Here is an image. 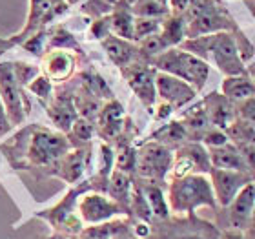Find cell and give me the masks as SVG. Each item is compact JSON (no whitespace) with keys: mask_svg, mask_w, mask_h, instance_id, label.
<instances>
[{"mask_svg":"<svg viewBox=\"0 0 255 239\" xmlns=\"http://www.w3.org/2000/svg\"><path fill=\"white\" fill-rule=\"evenodd\" d=\"M159 27L160 22L155 20V18H148V16L137 18V20H133V38L135 40H142V38L149 37V35H155V33L159 31Z\"/></svg>","mask_w":255,"mask_h":239,"instance_id":"obj_26","label":"cell"},{"mask_svg":"<svg viewBox=\"0 0 255 239\" xmlns=\"http://www.w3.org/2000/svg\"><path fill=\"white\" fill-rule=\"evenodd\" d=\"M204 108H206L208 119L213 122V126L219 130H230L235 124V112L232 102L221 93H212L204 101Z\"/></svg>","mask_w":255,"mask_h":239,"instance_id":"obj_14","label":"cell"},{"mask_svg":"<svg viewBox=\"0 0 255 239\" xmlns=\"http://www.w3.org/2000/svg\"><path fill=\"white\" fill-rule=\"evenodd\" d=\"M228 229H237V230H246L252 227L255 216V179L250 183H246L239 190V194L232 199L228 207Z\"/></svg>","mask_w":255,"mask_h":239,"instance_id":"obj_11","label":"cell"},{"mask_svg":"<svg viewBox=\"0 0 255 239\" xmlns=\"http://www.w3.org/2000/svg\"><path fill=\"white\" fill-rule=\"evenodd\" d=\"M131 192H133V183L128 177V174L121 170H115L110 176V183H108V194L113 201L119 203L121 207L129 212V201H131Z\"/></svg>","mask_w":255,"mask_h":239,"instance_id":"obj_19","label":"cell"},{"mask_svg":"<svg viewBox=\"0 0 255 239\" xmlns=\"http://www.w3.org/2000/svg\"><path fill=\"white\" fill-rule=\"evenodd\" d=\"M44 69H46V77L49 80H55V82L66 80L69 75L73 73L75 57L71 53H68V51H62V49L51 51V53L46 55Z\"/></svg>","mask_w":255,"mask_h":239,"instance_id":"obj_15","label":"cell"},{"mask_svg":"<svg viewBox=\"0 0 255 239\" xmlns=\"http://www.w3.org/2000/svg\"><path fill=\"white\" fill-rule=\"evenodd\" d=\"M84 172V152H69V154L64 155V163H62V172L60 176L64 177L69 183H75Z\"/></svg>","mask_w":255,"mask_h":239,"instance_id":"obj_23","label":"cell"},{"mask_svg":"<svg viewBox=\"0 0 255 239\" xmlns=\"http://www.w3.org/2000/svg\"><path fill=\"white\" fill-rule=\"evenodd\" d=\"M155 91L162 99V102L171 106L173 110L186 106L197 95V91L188 82L177 79L173 75L162 73V71L155 73Z\"/></svg>","mask_w":255,"mask_h":239,"instance_id":"obj_10","label":"cell"},{"mask_svg":"<svg viewBox=\"0 0 255 239\" xmlns=\"http://www.w3.org/2000/svg\"><path fill=\"white\" fill-rule=\"evenodd\" d=\"M155 73L151 68L138 66V64H129L124 68V75L129 88L135 91V95L142 101L146 108H153L157 91H155Z\"/></svg>","mask_w":255,"mask_h":239,"instance_id":"obj_12","label":"cell"},{"mask_svg":"<svg viewBox=\"0 0 255 239\" xmlns=\"http://www.w3.org/2000/svg\"><path fill=\"white\" fill-rule=\"evenodd\" d=\"M27 88H29L31 93H35V95L40 97V99H49L51 90H53V88H51V82H49V79L46 75H38L37 79L33 80Z\"/></svg>","mask_w":255,"mask_h":239,"instance_id":"obj_31","label":"cell"},{"mask_svg":"<svg viewBox=\"0 0 255 239\" xmlns=\"http://www.w3.org/2000/svg\"><path fill=\"white\" fill-rule=\"evenodd\" d=\"M210 155V165L212 168H221V170H235L250 174L252 165L246 154H243L235 144L226 143L217 148H208Z\"/></svg>","mask_w":255,"mask_h":239,"instance_id":"obj_13","label":"cell"},{"mask_svg":"<svg viewBox=\"0 0 255 239\" xmlns=\"http://www.w3.org/2000/svg\"><path fill=\"white\" fill-rule=\"evenodd\" d=\"M219 239H248L245 234V230H237V229H224L221 234H219Z\"/></svg>","mask_w":255,"mask_h":239,"instance_id":"obj_37","label":"cell"},{"mask_svg":"<svg viewBox=\"0 0 255 239\" xmlns=\"http://www.w3.org/2000/svg\"><path fill=\"white\" fill-rule=\"evenodd\" d=\"M208 177L212 181L215 201H217L219 207L223 208L228 207L230 203H232V199L239 194L241 188L254 179L252 174L235 172V170H221V168H212Z\"/></svg>","mask_w":255,"mask_h":239,"instance_id":"obj_9","label":"cell"},{"mask_svg":"<svg viewBox=\"0 0 255 239\" xmlns=\"http://www.w3.org/2000/svg\"><path fill=\"white\" fill-rule=\"evenodd\" d=\"M226 143H230L228 135H226V132L219 130V128H215L212 132H206V135H204V144L208 148H217V146H223Z\"/></svg>","mask_w":255,"mask_h":239,"instance_id":"obj_33","label":"cell"},{"mask_svg":"<svg viewBox=\"0 0 255 239\" xmlns=\"http://www.w3.org/2000/svg\"><path fill=\"white\" fill-rule=\"evenodd\" d=\"M110 2H115V0H110Z\"/></svg>","mask_w":255,"mask_h":239,"instance_id":"obj_42","label":"cell"},{"mask_svg":"<svg viewBox=\"0 0 255 239\" xmlns=\"http://www.w3.org/2000/svg\"><path fill=\"white\" fill-rule=\"evenodd\" d=\"M11 130V122L9 117H7V112L4 108V102H2V97H0V137L5 135V133Z\"/></svg>","mask_w":255,"mask_h":239,"instance_id":"obj_36","label":"cell"},{"mask_svg":"<svg viewBox=\"0 0 255 239\" xmlns=\"http://www.w3.org/2000/svg\"><path fill=\"white\" fill-rule=\"evenodd\" d=\"M162 38L166 40V44L173 48L175 44H179L182 40V35H184V24H182L181 18H170L168 22H164L162 26Z\"/></svg>","mask_w":255,"mask_h":239,"instance_id":"obj_25","label":"cell"},{"mask_svg":"<svg viewBox=\"0 0 255 239\" xmlns=\"http://www.w3.org/2000/svg\"><path fill=\"white\" fill-rule=\"evenodd\" d=\"M182 48L190 53L197 55L204 62H208V59H210L217 66L219 71L226 77L246 73V66L243 57H241L239 44L226 31L188 38L186 42L182 44Z\"/></svg>","mask_w":255,"mask_h":239,"instance_id":"obj_1","label":"cell"},{"mask_svg":"<svg viewBox=\"0 0 255 239\" xmlns=\"http://www.w3.org/2000/svg\"><path fill=\"white\" fill-rule=\"evenodd\" d=\"M112 227L113 223H104V225H95V227H88L82 230L77 239H112Z\"/></svg>","mask_w":255,"mask_h":239,"instance_id":"obj_28","label":"cell"},{"mask_svg":"<svg viewBox=\"0 0 255 239\" xmlns=\"http://www.w3.org/2000/svg\"><path fill=\"white\" fill-rule=\"evenodd\" d=\"M112 27L119 38L133 40V18H131L129 9H128V5L124 4V2L119 5L117 9H115V13H113Z\"/></svg>","mask_w":255,"mask_h":239,"instance_id":"obj_22","label":"cell"},{"mask_svg":"<svg viewBox=\"0 0 255 239\" xmlns=\"http://www.w3.org/2000/svg\"><path fill=\"white\" fill-rule=\"evenodd\" d=\"M159 2H160V4H164V2H168V0H159Z\"/></svg>","mask_w":255,"mask_h":239,"instance_id":"obj_40","label":"cell"},{"mask_svg":"<svg viewBox=\"0 0 255 239\" xmlns=\"http://www.w3.org/2000/svg\"><path fill=\"white\" fill-rule=\"evenodd\" d=\"M115 165H117V170L126 174V172L133 170L137 165V154L131 148H123L115 157Z\"/></svg>","mask_w":255,"mask_h":239,"instance_id":"obj_29","label":"cell"},{"mask_svg":"<svg viewBox=\"0 0 255 239\" xmlns=\"http://www.w3.org/2000/svg\"><path fill=\"white\" fill-rule=\"evenodd\" d=\"M68 148L69 144L64 135L49 130H38L37 133H33L27 155L33 165H48L51 161L64 157L68 154Z\"/></svg>","mask_w":255,"mask_h":239,"instance_id":"obj_8","label":"cell"},{"mask_svg":"<svg viewBox=\"0 0 255 239\" xmlns=\"http://www.w3.org/2000/svg\"><path fill=\"white\" fill-rule=\"evenodd\" d=\"M171 163L173 155L164 144L149 143L138 150L135 168H138V174L151 183H159L170 174Z\"/></svg>","mask_w":255,"mask_h":239,"instance_id":"obj_6","label":"cell"},{"mask_svg":"<svg viewBox=\"0 0 255 239\" xmlns=\"http://www.w3.org/2000/svg\"><path fill=\"white\" fill-rule=\"evenodd\" d=\"M157 137H162V141H182L186 137V128L181 122H171L157 133Z\"/></svg>","mask_w":255,"mask_h":239,"instance_id":"obj_30","label":"cell"},{"mask_svg":"<svg viewBox=\"0 0 255 239\" xmlns=\"http://www.w3.org/2000/svg\"><path fill=\"white\" fill-rule=\"evenodd\" d=\"M73 135L80 141H90L93 137V124H90V121H86V119H77L73 122Z\"/></svg>","mask_w":255,"mask_h":239,"instance_id":"obj_32","label":"cell"},{"mask_svg":"<svg viewBox=\"0 0 255 239\" xmlns=\"http://www.w3.org/2000/svg\"><path fill=\"white\" fill-rule=\"evenodd\" d=\"M68 2H69V4H73V2H77V0H68Z\"/></svg>","mask_w":255,"mask_h":239,"instance_id":"obj_41","label":"cell"},{"mask_svg":"<svg viewBox=\"0 0 255 239\" xmlns=\"http://www.w3.org/2000/svg\"><path fill=\"white\" fill-rule=\"evenodd\" d=\"M168 48H170V46L166 44V40L162 38V35H159V33L142 38V44H140V51H142V55H146V57H149V59L159 57V55L164 53Z\"/></svg>","mask_w":255,"mask_h":239,"instance_id":"obj_24","label":"cell"},{"mask_svg":"<svg viewBox=\"0 0 255 239\" xmlns=\"http://www.w3.org/2000/svg\"><path fill=\"white\" fill-rule=\"evenodd\" d=\"M252 79L255 80V68H254V71H252Z\"/></svg>","mask_w":255,"mask_h":239,"instance_id":"obj_39","label":"cell"},{"mask_svg":"<svg viewBox=\"0 0 255 239\" xmlns=\"http://www.w3.org/2000/svg\"><path fill=\"white\" fill-rule=\"evenodd\" d=\"M112 239H138L133 234V229L129 230V227L124 223H113L112 227Z\"/></svg>","mask_w":255,"mask_h":239,"instance_id":"obj_34","label":"cell"},{"mask_svg":"<svg viewBox=\"0 0 255 239\" xmlns=\"http://www.w3.org/2000/svg\"><path fill=\"white\" fill-rule=\"evenodd\" d=\"M80 221L90 227L110 223L112 219H117L128 214L119 203H115L110 196L99 194V192H88L80 197L77 203Z\"/></svg>","mask_w":255,"mask_h":239,"instance_id":"obj_4","label":"cell"},{"mask_svg":"<svg viewBox=\"0 0 255 239\" xmlns=\"http://www.w3.org/2000/svg\"><path fill=\"white\" fill-rule=\"evenodd\" d=\"M223 95L230 102H243L250 97H255V80L250 75H234L223 80Z\"/></svg>","mask_w":255,"mask_h":239,"instance_id":"obj_16","label":"cell"},{"mask_svg":"<svg viewBox=\"0 0 255 239\" xmlns=\"http://www.w3.org/2000/svg\"><path fill=\"white\" fill-rule=\"evenodd\" d=\"M102 46L106 49L108 57L112 59V62L117 64L119 68L129 66L133 57H135V51H137L128 40L119 38V37H112V35H108L106 38H102Z\"/></svg>","mask_w":255,"mask_h":239,"instance_id":"obj_17","label":"cell"},{"mask_svg":"<svg viewBox=\"0 0 255 239\" xmlns=\"http://www.w3.org/2000/svg\"><path fill=\"white\" fill-rule=\"evenodd\" d=\"M166 199L170 214L175 216H191L199 208L217 207L208 174H193L181 179H171Z\"/></svg>","mask_w":255,"mask_h":239,"instance_id":"obj_2","label":"cell"},{"mask_svg":"<svg viewBox=\"0 0 255 239\" xmlns=\"http://www.w3.org/2000/svg\"><path fill=\"white\" fill-rule=\"evenodd\" d=\"M123 106L117 101H110L99 113V130L104 137H115L123 128Z\"/></svg>","mask_w":255,"mask_h":239,"instance_id":"obj_18","label":"cell"},{"mask_svg":"<svg viewBox=\"0 0 255 239\" xmlns=\"http://www.w3.org/2000/svg\"><path fill=\"white\" fill-rule=\"evenodd\" d=\"M153 64L157 71L173 75L177 79L184 80L195 91L204 88L208 75H210V64L186 49L179 48H168L164 53L155 57Z\"/></svg>","mask_w":255,"mask_h":239,"instance_id":"obj_3","label":"cell"},{"mask_svg":"<svg viewBox=\"0 0 255 239\" xmlns=\"http://www.w3.org/2000/svg\"><path fill=\"white\" fill-rule=\"evenodd\" d=\"M51 119H53L55 124H59L62 130H68V128L73 126V122L77 121V112H75V106L71 99H62L59 97L55 104L48 110Z\"/></svg>","mask_w":255,"mask_h":239,"instance_id":"obj_21","label":"cell"},{"mask_svg":"<svg viewBox=\"0 0 255 239\" xmlns=\"http://www.w3.org/2000/svg\"><path fill=\"white\" fill-rule=\"evenodd\" d=\"M237 115L241 122H245L246 126L255 132V97H250L237 104Z\"/></svg>","mask_w":255,"mask_h":239,"instance_id":"obj_27","label":"cell"},{"mask_svg":"<svg viewBox=\"0 0 255 239\" xmlns=\"http://www.w3.org/2000/svg\"><path fill=\"white\" fill-rule=\"evenodd\" d=\"M42 44H44V35H37V37H33L31 40H27L24 44V48L27 51H31L33 55H42Z\"/></svg>","mask_w":255,"mask_h":239,"instance_id":"obj_35","label":"cell"},{"mask_svg":"<svg viewBox=\"0 0 255 239\" xmlns=\"http://www.w3.org/2000/svg\"><path fill=\"white\" fill-rule=\"evenodd\" d=\"M0 97H2L11 126L20 124L26 113H29V102H26L22 95V86L13 71V62L0 64Z\"/></svg>","mask_w":255,"mask_h":239,"instance_id":"obj_5","label":"cell"},{"mask_svg":"<svg viewBox=\"0 0 255 239\" xmlns=\"http://www.w3.org/2000/svg\"><path fill=\"white\" fill-rule=\"evenodd\" d=\"M144 197L149 205V210H151V216L159 219L170 218V207H168V199H166V194L162 192L157 183H149L142 188Z\"/></svg>","mask_w":255,"mask_h":239,"instance_id":"obj_20","label":"cell"},{"mask_svg":"<svg viewBox=\"0 0 255 239\" xmlns=\"http://www.w3.org/2000/svg\"><path fill=\"white\" fill-rule=\"evenodd\" d=\"M171 239H204L201 234H193V232H186V234H179Z\"/></svg>","mask_w":255,"mask_h":239,"instance_id":"obj_38","label":"cell"},{"mask_svg":"<svg viewBox=\"0 0 255 239\" xmlns=\"http://www.w3.org/2000/svg\"><path fill=\"white\" fill-rule=\"evenodd\" d=\"M210 170H212V165H210L208 150L201 144L193 143L177 150L170 168V177L181 179L193 174H210Z\"/></svg>","mask_w":255,"mask_h":239,"instance_id":"obj_7","label":"cell"}]
</instances>
